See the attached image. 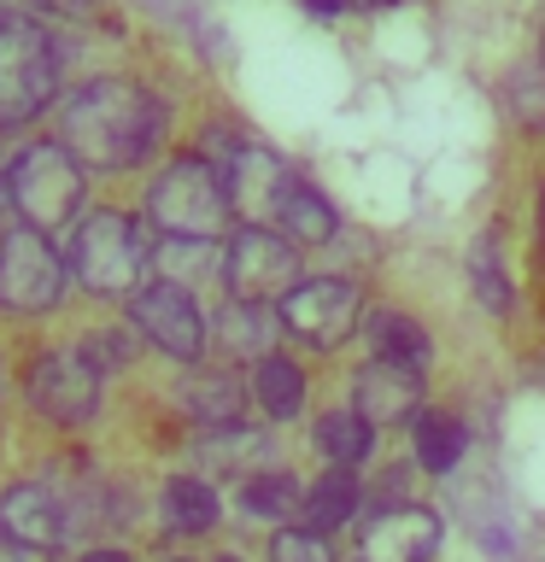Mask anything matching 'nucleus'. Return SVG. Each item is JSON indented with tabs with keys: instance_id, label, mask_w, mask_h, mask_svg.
<instances>
[{
	"instance_id": "1",
	"label": "nucleus",
	"mask_w": 545,
	"mask_h": 562,
	"mask_svg": "<svg viewBox=\"0 0 545 562\" xmlns=\"http://www.w3.org/2000/svg\"><path fill=\"white\" fill-rule=\"evenodd\" d=\"M59 140L88 170H135L165 140V105L130 77H94L59 105Z\"/></svg>"
},
{
	"instance_id": "2",
	"label": "nucleus",
	"mask_w": 545,
	"mask_h": 562,
	"mask_svg": "<svg viewBox=\"0 0 545 562\" xmlns=\"http://www.w3.org/2000/svg\"><path fill=\"white\" fill-rule=\"evenodd\" d=\"M70 281L94 299H130L141 288V276L153 270V240L147 223L130 211H88L70 235Z\"/></svg>"
},
{
	"instance_id": "3",
	"label": "nucleus",
	"mask_w": 545,
	"mask_h": 562,
	"mask_svg": "<svg viewBox=\"0 0 545 562\" xmlns=\"http://www.w3.org/2000/svg\"><path fill=\"white\" fill-rule=\"evenodd\" d=\"M229 182L223 170L211 165L205 153H176L165 170L147 182V205H141V217H147L158 235H193V240H218L229 228Z\"/></svg>"
},
{
	"instance_id": "4",
	"label": "nucleus",
	"mask_w": 545,
	"mask_h": 562,
	"mask_svg": "<svg viewBox=\"0 0 545 562\" xmlns=\"http://www.w3.org/2000/svg\"><path fill=\"white\" fill-rule=\"evenodd\" d=\"M59 94V53L53 35L24 12L0 18V130H24Z\"/></svg>"
},
{
	"instance_id": "5",
	"label": "nucleus",
	"mask_w": 545,
	"mask_h": 562,
	"mask_svg": "<svg viewBox=\"0 0 545 562\" xmlns=\"http://www.w3.org/2000/svg\"><path fill=\"white\" fill-rule=\"evenodd\" d=\"M7 200L18 211V223L30 228H59L77 217L82 205V165L65 153V140H35L7 165Z\"/></svg>"
},
{
	"instance_id": "6",
	"label": "nucleus",
	"mask_w": 545,
	"mask_h": 562,
	"mask_svg": "<svg viewBox=\"0 0 545 562\" xmlns=\"http://www.w3.org/2000/svg\"><path fill=\"white\" fill-rule=\"evenodd\" d=\"M281 334L311 351L346 346L364 323V288L352 276H299L288 293L276 299Z\"/></svg>"
},
{
	"instance_id": "7",
	"label": "nucleus",
	"mask_w": 545,
	"mask_h": 562,
	"mask_svg": "<svg viewBox=\"0 0 545 562\" xmlns=\"http://www.w3.org/2000/svg\"><path fill=\"white\" fill-rule=\"evenodd\" d=\"M70 293V263L53 252L42 228L18 223L0 235V311L12 316H47Z\"/></svg>"
},
{
	"instance_id": "8",
	"label": "nucleus",
	"mask_w": 545,
	"mask_h": 562,
	"mask_svg": "<svg viewBox=\"0 0 545 562\" xmlns=\"http://www.w3.org/2000/svg\"><path fill=\"white\" fill-rule=\"evenodd\" d=\"M24 398L42 422H53V428H82V422L100 416L105 375L77 346H53L24 369Z\"/></svg>"
},
{
	"instance_id": "9",
	"label": "nucleus",
	"mask_w": 545,
	"mask_h": 562,
	"mask_svg": "<svg viewBox=\"0 0 545 562\" xmlns=\"http://www.w3.org/2000/svg\"><path fill=\"white\" fill-rule=\"evenodd\" d=\"M229 299H281L299 276V246L281 235L276 223H241L235 235L223 240V263H218Z\"/></svg>"
},
{
	"instance_id": "10",
	"label": "nucleus",
	"mask_w": 545,
	"mask_h": 562,
	"mask_svg": "<svg viewBox=\"0 0 545 562\" xmlns=\"http://www.w3.org/2000/svg\"><path fill=\"white\" fill-rule=\"evenodd\" d=\"M123 305H130V328H135L147 346L165 351V358H176V363H200V358H205L211 316L200 311L193 288L158 276L153 288H135L130 299H123Z\"/></svg>"
},
{
	"instance_id": "11",
	"label": "nucleus",
	"mask_w": 545,
	"mask_h": 562,
	"mask_svg": "<svg viewBox=\"0 0 545 562\" xmlns=\"http://www.w3.org/2000/svg\"><path fill=\"white\" fill-rule=\"evenodd\" d=\"M440 516L416 498L376 504V516L358 527V562H434L440 551Z\"/></svg>"
},
{
	"instance_id": "12",
	"label": "nucleus",
	"mask_w": 545,
	"mask_h": 562,
	"mask_svg": "<svg viewBox=\"0 0 545 562\" xmlns=\"http://www.w3.org/2000/svg\"><path fill=\"white\" fill-rule=\"evenodd\" d=\"M0 533L24 551H59L77 533V509L42 481H18L0 492Z\"/></svg>"
},
{
	"instance_id": "13",
	"label": "nucleus",
	"mask_w": 545,
	"mask_h": 562,
	"mask_svg": "<svg viewBox=\"0 0 545 562\" xmlns=\"http://www.w3.org/2000/svg\"><path fill=\"white\" fill-rule=\"evenodd\" d=\"M352 411L376 428H399L422 411V369L393 363V358H369L352 375Z\"/></svg>"
},
{
	"instance_id": "14",
	"label": "nucleus",
	"mask_w": 545,
	"mask_h": 562,
	"mask_svg": "<svg viewBox=\"0 0 545 562\" xmlns=\"http://www.w3.org/2000/svg\"><path fill=\"white\" fill-rule=\"evenodd\" d=\"M270 223H276L293 246H329L334 235H341V211H334V200H329L316 182H305V176H288V182L276 188Z\"/></svg>"
},
{
	"instance_id": "15",
	"label": "nucleus",
	"mask_w": 545,
	"mask_h": 562,
	"mask_svg": "<svg viewBox=\"0 0 545 562\" xmlns=\"http://www.w3.org/2000/svg\"><path fill=\"white\" fill-rule=\"evenodd\" d=\"M246 381L235 369H193V375L176 381V404H182L188 422H200V428H229V422L246 416Z\"/></svg>"
},
{
	"instance_id": "16",
	"label": "nucleus",
	"mask_w": 545,
	"mask_h": 562,
	"mask_svg": "<svg viewBox=\"0 0 545 562\" xmlns=\"http://www.w3.org/2000/svg\"><path fill=\"white\" fill-rule=\"evenodd\" d=\"M211 334H218V346L229 358L258 363L264 351H276V340H281V316L264 305V299H223V311L211 316Z\"/></svg>"
},
{
	"instance_id": "17",
	"label": "nucleus",
	"mask_w": 545,
	"mask_h": 562,
	"mask_svg": "<svg viewBox=\"0 0 545 562\" xmlns=\"http://www.w3.org/2000/svg\"><path fill=\"white\" fill-rule=\"evenodd\" d=\"M364 509V486H358V474L352 469H323L316 481L305 486V498H299V521L316 527V533H334V527H346L352 516Z\"/></svg>"
},
{
	"instance_id": "18",
	"label": "nucleus",
	"mask_w": 545,
	"mask_h": 562,
	"mask_svg": "<svg viewBox=\"0 0 545 562\" xmlns=\"http://www.w3.org/2000/svg\"><path fill=\"white\" fill-rule=\"evenodd\" d=\"M253 404L270 422H293L299 411H305V369H299L288 351H264V358L253 363Z\"/></svg>"
},
{
	"instance_id": "19",
	"label": "nucleus",
	"mask_w": 545,
	"mask_h": 562,
	"mask_svg": "<svg viewBox=\"0 0 545 562\" xmlns=\"http://www.w3.org/2000/svg\"><path fill=\"white\" fill-rule=\"evenodd\" d=\"M411 451H416V469L440 481V474H452L457 463H464L469 428L452 411H416L411 416Z\"/></svg>"
},
{
	"instance_id": "20",
	"label": "nucleus",
	"mask_w": 545,
	"mask_h": 562,
	"mask_svg": "<svg viewBox=\"0 0 545 562\" xmlns=\"http://www.w3.org/2000/svg\"><path fill=\"white\" fill-rule=\"evenodd\" d=\"M158 516H165L170 533L200 539V533H211V527L223 521V504H218V492H211L200 474H170L165 492H158Z\"/></svg>"
},
{
	"instance_id": "21",
	"label": "nucleus",
	"mask_w": 545,
	"mask_h": 562,
	"mask_svg": "<svg viewBox=\"0 0 545 562\" xmlns=\"http://www.w3.org/2000/svg\"><path fill=\"white\" fill-rule=\"evenodd\" d=\"M469 288L487 316H510L516 288H510V263H504V228H481L469 240Z\"/></svg>"
},
{
	"instance_id": "22",
	"label": "nucleus",
	"mask_w": 545,
	"mask_h": 562,
	"mask_svg": "<svg viewBox=\"0 0 545 562\" xmlns=\"http://www.w3.org/2000/svg\"><path fill=\"white\" fill-rule=\"evenodd\" d=\"M364 334H369V351H376V358H393V363H411V369L434 363V340H429V328H422L411 311L364 316Z\"/></svg>"
},
{
	"instance_id": "23",
	"label": "nucleus",
	"mask_w": 545,
	"mask_h": 562,
	"mask_svg": "<svg viewBox=\"0 0 545 562\" xmlns=\"http://www.w3.org/2000/svg\"><path fill=\"white\" fill-rule=\"evenodd\" d=\"M299 498H305V486H299L288 469H253L241 481V492H235L241 516L246 521H270V527L293 521L299 516Z\"/></svg>"
},
{
	"instance_id": "24",
	"label": "nucleus",
	"mask_w": 545,
	"mask_h": 562,
	"mask_svg": "<svg viewBox=\"0 0 545 562\" xmlns=\"http://www.w3.org/2000/svg\"><path fill=\"white\" fill-rule=\"evenodd\" d=\"M311 446L329 457V463H341V469H358L376 457V422H364L358 411H323L316 416V428H311Z\"/></svg>"
},
{
	"instance_id": "25",
	"label": "nucleus",
	"mask_w": 545,
	"mask_h": 562,
	"mask_svg": "<svg viewBox=\"0 0 545 562\" xmlns=\"http://www.w3.org/2000/svg\"><path fill=\"white\" fill-rule=\"evenodd\" d=\"M270 457V434H258L253 422H229V428H205L200 463L211 469H258Z\"/></svg>"
},
{
	"instance_id": "26",
	"label": "nucleus",
	"mask_w": 545,
	"mask_h": 562,
	"mask_svg": "<svg viewBox=\"0 0 545 562\" xmlns=\"http://www.w3.org/2000/svg\"><path fill=\"white\" fill-rule=\"evenodd\" d=\"M223 263V252H218V240H193V235H158L153 240V270L165 276V281H200V276H211Z\"/></svg>"
},
{
	"instance_id": "27",
	"label": "nucleus",
	"mask_w": 545,
	"mask_h": 562,
	"mask_svg": "<svg viewBox=\"0 0 545 562\" xmlns=\"http://www.w3.org/2000/svg\"><path fill=\"white\" fill-rule=\"evenodd\" d=\"M270 562H334V544L305 521H281L270 533Z\"/></svg>"
},
{
	"instance_id": "28",
	"label": "nucleus",
	"mask_w": 545,
	"mask_h": 562,
	"mask_svg": "<svg viewBox=\"0 0 545 562\" xmlns=\"http://www.w3.org/2000/svg\"><path fill=\"white\" fill-rule=\"evenodd\" d=\"M504 105L527 123V130H545V70H540V59H534V65H522V70H510Z\"/></svg>"
},
{
	"instance_id": "29",
	"label": "nucleus",
	"mask_w": 545,
	"mask_h": 562,
	"mask_svg": "<svg viewBox=\"0 0 545 562\" xmlns=\"http://www.w3.org/2000/svg\"><path fill=\"white\" fill-rule=\"evenodd\" d=\"M130 334H135V328H100V334H88L77 351L100 369V375H118V369L130 363V351H135V346H130Z\"/></svg>"
},
{
	"instance_id": "30",
	"label": "nucleus",
	"mask_w": 545,
	"mask_h": 562,
	"mask_svg": "<svg viewBox=\"0 0 545 562\" xmlns=\"http://www.w3.org/2000/svg\"><path fill=\"white\" fill-rule=\"evenodd\" d=\"M42 18H65V24H88L94 18V0H30Z\"/></svg>"
},
{
	"instance_id": "31",
	"label": "nucleus",
	"mask_w": 545,
	"mask_h": 562,
	"mask_svg": "<svg viewBox=\"0 0 545 562\" xmlns=\"http://www.w3.org/2000/svg\"><path fill=\"white\" fill-rule=\"evenodd\" d=\"M299 7H305L311 18H346V12H352L346 0H299Z\"/></svg>"
},
{
	"instance_id": "32",
	"label": "nucleus",
	"mask_w": 545,
	"mask_h": 562,
	"mask_svg": "<svg viewBox=\"0 0 545 562\" xmlns=\"http://www.w3.org/2000/svg\"><path fill=\"white\" fill-rule=\"evenodd\" d=\"M77 562H130V551H118V544H94V551H82Z\"/></svg>"
},
{
	"instance_id": "33",
	"label": "nucleus",
	"mask_w": 545,
	"mask_h": 562,
	"mask_svg": "<svg viewBox=\"0 0 545 562\" xmlns=\"http://www.w3.org/2000/svg\"><path fill=\"white\" fill-rule=\"evenodd\" d=\"M346 7H352V12H393L399 0H346Z\"/></svg>"
},
{
	"instance_id": "34",
	"label": "nucleus",
	"mask_w": 545,
	"mask_h": 562,
	"mask_svg": "<svg viewBox=\"0 0 545 562\" xmlns=\"http://www.w3.org/2000/svg\"><path fill=\"white\" fill-rule=\"evenodd\" d=\"M534 228H540V252H545V182H540V200H534Z\"/></svg>"
},
{
	"instance_id": "35",
	"label": "nucleus",
	"mask_w": 545,
	"mask_h": 562,
	"mask_svg": "<svg viewBox=\"0 0 545 562\" xmlns=\"http://www.w3.org/2000/svg\"><path fill=\"white\" fill-rule=\"evenodd\" d=\"M0 562H24V544H12L7 533H0Z\"/></svg>"
},
{
	"instance_id": "36",
	"label": "nucleus",
	"mask_w": 545,
	"mask_h": 562,
	"mask_svg": "<svg viewBox=\"0 0 545 562\" xmlns=\"http://www.w3.org/2000/svg\"><path fill=\"white\" fill-rule=\"evenodd\" d=\"M0 393H7V358H0Z\"/></svg>"
},
{
	"instance_id": "37",
	"label": "nucleus",
	"mask_w": 545,
	"mask_h": 562,
	"mask_svg": "<svg viewBox=\"0 0 545 562\" xmlns=\"http://www.w3.org/2000/svg\"><path fill=\"white\" fill-rule=\"evenodd\" d=\"M0 205H7V176H0Z\"/></svg>"
},
{
	"instance_id": "38",
	"label": "nucleus",
	"mask_w": 545,
	"mask_h": 562,
	"mask_svg": "<svg viewBox=\"0 0 545 562\" xmlns=\"http://www.w3.org/2000/svg\"><path fill=\"white\" fill-rule=\"evenodd\" d=\"M540 70H545V35H540Z\"/></svg>"
},
{
	"instance_id": "39",
	"label": "nucleus",
	"mask_w": 545,
	"mask_h": 562,
	"mask_svg": "<svg viewBox=\"0 0 545 562\" xmlns=\"http://www.w3.org/2000/svg\"><path fill=\"white\" fill-rule=\"evenodd\" d=\"M211 562H241V557H211Z\"/></svg>"
},
{
	"instance_id": "40",
	"label": "nucleus",
	"mask_w": 545,
	"mask_h": 562,
	"mask_svg": "<svg viewBox=\"0 0 545 562\" xmlns=\"http://www.w3.org/2000/svg\"><path fill=\"white\" fill-rule=\"evenodd\" d=\"M158 562H188V557H158Z\"/></svg>"
}]
</instances>
